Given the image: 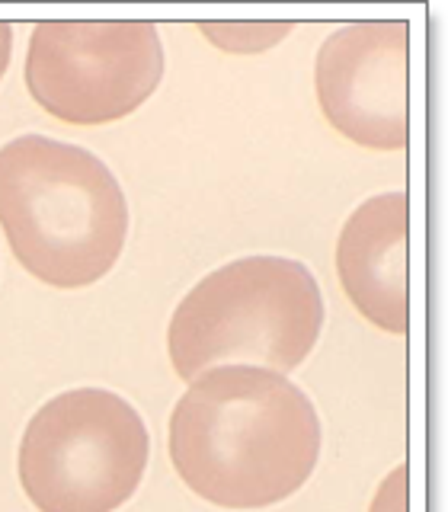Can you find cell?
Masks as SVG:
<instances>
[{
	"instance_id": "obj_1",
	"label": "cell",
	"mask_w": 448,
	"mask_h": 512,
	"mask_svg": "<svg viewBox=\"0 0 448 512\" xmlns=\"http://www.w3.org/2000/svg\"><path fill=\"white\" fill-rule=\"evenodd\" d=\"M320 458V416L298 384L256 365H215L170 413V461L221 509H266L298 493Z\"/></svg>"
},
{
	"instance_id": "obj_2",
	"label": "cell",
	"mask_w": 448,
	"mask_h": 512,
	"mask_svg": "<svg viewBox=\"0 0 448 512\" xmlns=\"http://www.w3.org/2000/svg\"><path fill=\"white\" fill-rule=\"evenodd\" d=\"M0 228L32 279L84 288L122 256L128 202L93 151L20 135L0 148Z\"/></svg>"
},
{
	"instance_id": "obj_3",
	"label": "cell",
	"mask_w": 448,
	"mask_h": 512,
	"mask_svg": "<svg viewBox=\"0 0 448 512\" xmlns=\"http://www.w3.org/2000/svg\"><path fill=\"white\" fill-rule=\"evenodd\" d=\"M324 295L288 256H244L192 288L173 311L167 352L183 381L221 362L295 372L324 330Z\"/></svg>"
},
{
	"instance_id": "obj_4",
	"label": "cell",
	"mask_w": 448,
	"mask_h": 512,
	"mask_svg": "<svg viewBox=\"0 0 448 512\" xmlns=\"http://www.w3.org/2000/svg\"><path fill=\"white\" fill-rule=\"evenodd\" d=\"M148 455V426L125 397L74 388L26 423L16 468L39 512H116L141 487Z\"/></svg>"
},
{
	"instance_id": "obj_5",
	"label": "cell",
	"mask_w": 448,
	"mask_h": 512,
	"mask_svg": "<svg viewBox=\"0 0 448 512\" xmlns=\"http://www.w3.org/2000/svg\"><path fill=\"white\" fill-rule=\"evenodd\" d=\"M26 90L68 125H109L148 103L164 77L154 23H39L26 52Z\"/></svg>"
},
{
	"instance_id": "obj_6",
	"label": "cell",
	"mask_w": 448,
	"mask_h": 512,
	"mask_svg": "<svg viewBox=\"0 0 448 512\" xmlns=\"http://www.w3.org/2000/svg\"><path fill=\"white\" fill-rule=\"evenodd\" d=\"M410 23H349L330 32L317 52L314 87L327 122L368 151H404Z\"/></svg>"
},
{
	"instance_id": "obj_7",
	"label": "cell",
	"mask_w": 448,
	"mask_h": 512,
	"mask_svg": "<svg viewBox=\"0 0 448 512\" xmlns=\"http://www.w3.org/2000/svg\"><path fill=\"white\" fill-rule=\"evenodd\" d=\"M407 192H381L352 212L336 240V272L343 292L368 324L384 333H407Z\"/></svg>"
},
{
	"instance_id": "obj_8",
	"label": "cell",
	"mask_w": 448,
	"mask_h": 512,
	"mask_svg": "<svg viewBox=\"0 0 448 512\" xmlns=\"http://www.w3.org/2000/svg\"><path fill=\"white\" fill-rule=\"evenodd\" d=\"M372 512H407V464H400V468L381 484V493L375 496Z\"/></svg>"
},
{
	"instance_id": "obj_9",
	"label": "cell",
	"mask_w": 448,
	"mask_h": 512,
	"mask_svg": "<svg viewBox=\"0 0 448 512\" xmlns=\"http://www.w3.org/2000/svg\"><path fill=\"white\" fill-rule=\"evenodd\" d=\"M10 48H13V29L7 23H0V77L7 74L10 64Z\"/></svg>"
}]
</instances>
